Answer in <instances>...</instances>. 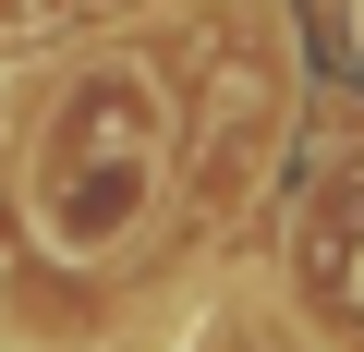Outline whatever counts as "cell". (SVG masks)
<instances>
[{
  "instance_id": "cell-1",
  "label": "cell",
  "mask_w": 364,
  "mask_h": 352,
  "mask_svg": "<svg viewBox=\"0 0 364 352\" xmlns=\"http://www.w3.org/2000/svg\"><path fill=\"white\" fill-rule=\"evenodd\" d=\"M158 170H170V85L146 61H73L25 158V207L61 255H122L158 207Z\"/></svg>"
},
{
  "instance_id": "cell-2",
  "label": "cell",
  "mask_w": 364,
  "mask_h": 352,
  "mask_svg": "<svg viewBox=\"0 0 364 352\" xmlns=\"http://www.w3.org/2000/svg\"><path fill=\"white\" fill-rule=\"evenodd\" d=\"M352 49H364V0H352Z\"/></svg>"
},
{
  "instance_id": "cell-3",
  "label": "cell",
  "mask_w": 364,
  "mask_h": 352,
  "mask_svg": "<svg viewBox=\"0 0 364 352\" xmlns=\"http://www.w3.org/2000/svg\"><path fill=\"white\" fill-rule=\"evenodd\" d=\"M97 13H109V0H97Z\"/></svg>"
}]
</instances>
